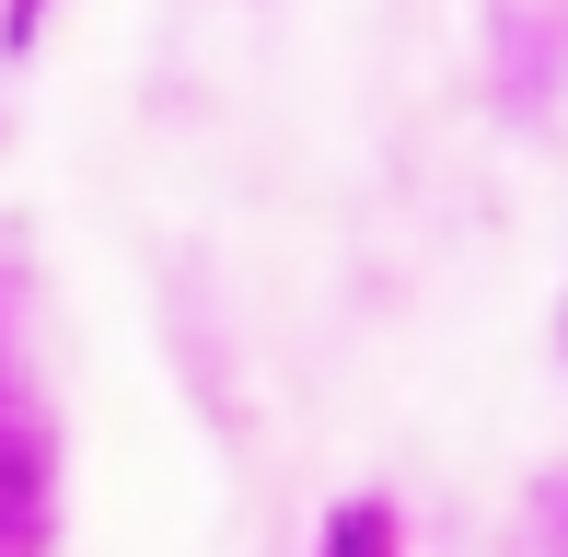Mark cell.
<instances>
[{"instance_id": "cell-2", "label": "cell", "mask_w": 568, "mask_h": 557, "mask_svg": "<svg viewBox=\"0 0 568 557\" xmlns=\"http://www.w3.org/2000/svg\"><path fill=\"white\" fill-rule=\"evenodd\" d=\"M36 12H47V0H12V23H23V36H36Z\"/></svg>"}, {"instance_id": "cell-1", "label": "cell", "mask_w": 568, "mask_h": 557, "mask_svg": "<svg viewBox=\"0 0 568 557\" xmlns=\"http://www.w3.org/2000/svg\"><path fill=\"white\" fill-rule=\"evenodd\" d=\"M325 557H395V523H383L372 499H348V512H337V535H325Z\"/></svg>"}]
</instances>
